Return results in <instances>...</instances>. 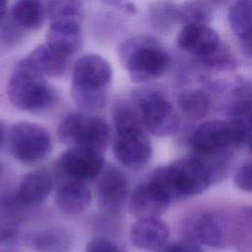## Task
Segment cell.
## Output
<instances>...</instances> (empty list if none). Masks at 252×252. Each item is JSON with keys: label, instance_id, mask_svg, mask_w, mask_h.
<instances>
[{"label": "cell", "instance_id": "obj_7", "mask_svg": "<svg viewBox=\"0 0 252 252\" xmlns=\"http://www.w3.org/2000/svg\"><path fill=\"white\" fill-rule=\"evenodd\" d=\"M8 146L14 158L25 164H33L44 159L52 149L47 129L28 121H20L12 126Z\"/></svg>", "mask_w": 252, "mask_h": 252}, {"label": "cell", "instance_id": "obj_13", "mask_svg": "<svg viewBox=\"0 0 252 252\" xmlns=\"http://www.w3.org/2000/svg\"><path fill=\"white\" fill-rule=\"evenodd\" d=\"M177 44L198 58L211 54L220 45L218 33L207 25L183 26L177 36Z\"/></svg>", "mask_w": 252, "mask_h": 252}, {"label": "cell", "instance_id": "obj_36", "mask_svg": "<svg viewBox=\"0 0 252 252\" xmlns=\"http://www.w3.org/2000/svg\"><path fill=\"white\" fill-rule=\"evenodd\" d=\"M104 1L108 4H117V3L121 2V0H104Z\"/></svg>", "mask_w": 252, "mask_h": 252}, {"label": "cell", "instance_id": "obj_28", "mask_svg": "<svg viewBox=\"0 0 252 252\" xmlns=\"http://www.w3.org/2000/svg\"><path fill=\"white\" fill-rule=\"evenodd\" d=\"M198 59L208 68L217 71H232L237 67V62L230 51L220 45L211 54Z\"/></svg>", "mask_w": 252, "mask_h": 252}, {"label": "cell", "instance_id": "obj_8", "mask_svg": "<svg viewBox=\"0 0 252 252\" xmlns=\"http://www.w3.org/2000/svg\"><path fill=\"white\" fill-rule=\"evenodd\" d=\"M113 155L125 167L139 170L146 166L153 155L152 142L142 125L115 128Z\"/></svg>", "mask_w": 252, "mask_h": 252}, {"label": "cell", "instance_id": "obj_34", "mask_svg": "<svg viewBox=\"0 0 252 252\" xmlns=\"http://www.w3.org/2000/svg\"><path fill=\"white\" fill-rule=\"evenodd\" d=\"M4 140H5V127L0 122V147L3 145Z\"/></svg>", "mask_w": 252, "mask_h": 252}, {"label": "cell", "instance_id": "obj_17", "mask_svg": "<svg viewBox=\"0 0 252 252\" xmlns=\"http://www.w3.org/2000/svg\"><path fill=\"white\" fill-rule=\"evenodd\" d=\"M52 185V177L48 171L33 170L24 176L17 194L27 207L38 206L48 198Z\"/></svg>", "mask_w": 252, "mask_h": 252}, {"label": "cell", "instance_id": "obj_10", "mask_svg": "<svg viewBox=\"0 0 252 252\" xmlns=\"http://www.w3.org/2000/svg\"><path fill=\"white\" fill-rule=\"evenodd\" d=\"M95 191L98 207L108 215H119L127 201V178L117 167L111 164L105 165L97 177Z\"/></svg>", "mask_w": 252, "mask_h": 252}, {"label": "cell", "instance_id": "obj_21", "mask_svg": "<svg viewBox=\"0 0 252 252\" xmlns=\"http://www.w3.org/2000/svg\"><path fill=\"white\" fill-rule=\"evenodd\" d=\"M46 9L41 0H17L11 8L13 23L24 30H36L43 24Z\"/></svg>", "mask_w": 252, "mask_h": 252}, {"label": "cell", "instance_id": "obj_4", "mask_svg": "<svg viewBox=\"0 0 252 252\" xmlns=\"http://www.w3.org/2000/svg\"><path fill=\"white\" fill-rule=\"evenodd\" d=\"M7 94L17 108L39 113L50 109L57 100L56 90L44 77L20 61L8 81Z\"/></svg>", "mask_w": 252, "mask_h": 252}, {"label": "cell", "instance_id": "obj_5", "mask_svg": "<svg viewBox=\"0 0 252 252\" xmlns=\"http://www.w3.org/2000/svg\"><path fill=\"white\" fill-rule=\"evenodd\" d=\"M57 135L69 148L83 147L103 153L109 144L111 130L102 117L83 111L66 115L58 126Z\"/></svg>", "mask_w": 252, "mask_h": 252}, {"label": "cell", "instance_id": "obj_32", "mask_svg": "<svg viewBox=\"0 0 252 252\" xmlns=\"http://www.w3.org/2000/svg\"><path fill=\"white\" fill-rule=\"evenodd\" d=\"M239 40H240V49L242 53L247 58L252 60V33Z\"/></svg>", "mask_w": 252, "mask_h": 252}, {"label": "cell", "instance_id": "obj_22", "mask_svg": "<svg viewBox=\"0 0 252 252\" xmlns=\"http://www.w3.org/2000/svg\"><path fill=\"white\" fill-rule=\"evenodd\" d=\"M177 104L182 114L192 120L205 118L211 109L212 98L202 90H190L179 94Z\"/></svg>", "mask_w": 252, "mask_h": 252}, {"label": "cell", "instance_id": "obj_15", "mask_svg": "<svg viewBox=\"0 0 252 252\" xmlns=\"http://www.w3.org/2000/svg\"><path fill=\"white\" fill-rule=\"evenodd\" d=\"M54 201L61 213L69 216L79 215L90 206L92 192L84 181L68 179L58 186Z\"/></svg>", "mask_w": 252, "mask_h": 252}, {"label": "cell", "instance_id": "obj_11", "mask_svg": "<svg viewBox=\"0 0 252 252\" xmlns=\"http://www.w3.org/2000/svg\"><path fill=\"white\" fill-rule=\"evenodd\" d=\"M171 201L166 190L149 177L132 192L129 211L137 219L158 218L167 211Z\"/></svg>", "mask_w": 252, "mask_h": 252}, {"label": "cell", "instance_id": "obj_2", "mask_svg": "<svg viewBox=\"0 0 252 252\" xmlns=\"http://www.w3.org/2000/svg\"><path fill=\"white\" fill-rule=\"evenodd\" d=\"M150 178L160 184L171 200L201 194L216 182L212 167L198 156L182 158L168 165L157 167Z\"/></svg>", "mask_w": 252, "mask_h": 252}, {"label": "cell", "instance_id": "obj_35", "mask_svg": "<svg viewBox=\"0 0 252 252\" xmlns=\"http://www.w3.org/2000/svg\"><path fill=\"white\" fill-rule=\"evenodd\" d=\"M243 214H245L247 217L249 218H252V207H246L242 210Z\"/></svg>", "mask_w": 252, "mask_h": 252}, {"label": "cell", "instance_id": "obj_3", "mask_svg": "<svg viewBox=\"0 0 252 252\" xmlns=\"http://www.w3.org/2000/svg\"><path fill=\"white\" fill-rule=\"evenodd\" d=\"M118 55L136 83L158 79L165 74L169 66L167 52L152 35H135L125 39L118 46Z\"/></svg>", "mask_w": 252, "mask_h": 252}, {"label": "cell", "instance_id": "obj_25", "mask_svg": "<svg viewBox=\"0 0 252 252\" xmlns=\"http://www.w3.org/2000/svg\"><path fill=\"white\" fill-rule=\"evenodd\" d=\"M213 18L211 6L203 0H187L179 7V22L186 25H208Z\"/></svg>", "mask_w": 252, "mask_h": 252}, {"label": "cell", "instance_id": "obj_12", "mask_svg": "<svg viewBox=\"0 0 252 252\" xmlns=\"http://www.w3.org/2000/svg\"><path fill=\"white\" fill-rule=\"evenodd\" d=\"M190 144L200 157L222 153L232 147L228 122L213 120L200 124L192 133Z\"/></svg>", "mask_w": 252, "mask_h": 252}, {"label": "cell", "instance_id": "obj_29", "mask_svg": "<svg viewBox=\"0 0 252 252\" xmlns=\"http://www.w3.org/2000/svg\"><path fill=\"white\" fill-rule=\"evenodd\" d=\"M235 186L248 193H252V161L242 164L234 174Z\"/></svg>", "mask_w": 252, "mask_h": 252}, {"label": "cell", "instance_id": "obj_30", "mask_svg": "<svg viewBox=\"0 0 252 252\" xmlns=\"http://www.w3.org/2000/svg\"><path fill=\"white\" fill-rule=\"evenodd\" d=\"M86 252H127L122 246L103 237L90 240L86 246Z\"/></svg>", "mask_w": 252, "mask_h": 252}, {"label": "cell", "instance_id": "obj_1", "mask_svg": "<svg viewBox=\"0 0 252 252\" xmlns=\"http://www.w3.org/2000/svg\"><path fill=\"white\" fill-rule=\"evenodd\" d=\"M112 80L109 63L96 54L80 57L73 67L71 95L75 104L84 112L102 109L108 98Z\"/></svg>", "mask_w": 252, "mask_h": 252}, {"label": "cell", "instance_id": "obj_6", "mask_svg": "<svg viewBox=\"0 0 252 252\" xmlns=\"http://www.w3.org/2000/svg\"><path fill=\"white\" fill-rule=\"evenodd\" d=\"M146 131L158 137L173 134L178 128V117L171 103L156 90H140L132 99Z\"/></svg>", "mask_w": 252, "mask_h": 252}, {"label": "cell", "instance_id": "obj_24", "mask_svg": "<svg viewBox=\"0 0 252 252\" xmlns=\"http://www.w3.org/2000/svg\"><path fill=\"white\" fill-rule=\"evenodd\" d=\"M229 26L234 34L244 38L252 33V0H236L228 11Z\"/></svg>", "mask_w": 252, "mask_h": 252}, {"label": "cell", "instance_id": "obj_14", "mask_svg": "<svg viewBox=\"0 0 252 252\" xmlns=\"http://www.w3.org/2000/svg\"><path fill=\"white\" fill-rule=\"evenodd\" d=\"M71 59L44 43L35 47L21 61L43 77H60L67 71Z\"/></svg>", "mask_w": 252, "mask_h": 252}, {"label": "cell", "instance_id": "obj_9", "mask_svg": "<svg viewBox=\"0 0 252 252\" xmlns=\"http://www.w3.org/2000/svg\"><path fill=\"white\" fill-rule=\"evenodd\" d=\"M58 161L60 170L69 179L84 182L96 179L105 167L101 152L83 147H70Z\"/></svg>", "mask_w": 252, "mask_h": 252}, {"label": "cell", "instance_id": "obj_33", "mask_svg": "<svg viewBox=\"0 0 252 252\" xmlns=\"http://www.w3.org/2000/svg\"><path fill=\"white\" fill-rule=\"evenodd\" d=\"M7 10V0H0V26L3 24Z\"/></svg>", "mask_w": 252, "mask_h": 252}, {"label": "cell", "instance_id": "obj_16", "mask_svg": "<svg viewBox=\"0 0 252 252\" xmlns=\"http://www.w3.org/2000/svg\"><path fill=\"white\" fill-rule=\"evenodd\" d=\"M168 236V225L158 218L138 219L130 232L132 243L144 250L159 249L165 244Z\"/></svg>", "mask_w": 252, "mask_h": 252}, {"label": "cell", "instance_id": "obj_20", "mask_svg": "<svg viewBox=\"0 0 252 252\" xmlns=\"http://www.w3.org/2000/svg\"><path fill=\"white\" fill-rule=\"evenodd\" d=\"M30 243L36 252H68L73 238L66 228L51 226L32 233Z\"/></svg>", "mask_w": 252, "mask_h": 252}, {"label": "cell", "instance_id": "obj_38", "mask_svg": "<svg viewBox=\"0 0 252 252\" xmlns=\"http://www.w3.org/2000/svg\"><path fill=\"white\" fill-rule=\"evenodd\" d=\"M4 252H18V251H4Z\"/></svg>", "mask_w": 252, "mask_h": 252}, {"label": "cell", "instance_id": "obj_19", "mask_svg": "<svg viewBox=\"0 0 252 252\" xmlns=\"http://www.w3.org/2000/svg\"><path fill=\"white\" fill-rule=\"evenodd\" d=\"M196 240L215 248L226 246L227 229L226 223L220 215L217 213H207L202 215L194 226Z\"/></svg>", "mask_w": 252, "mask_h": 252}, {"label": "cell", "instance_id": "obj_18", "mask_svg": "<svg viewBox=\"0 0 252 252\" xmlns=\"http://www.w3.org/2000/svg\"><path fill=\"white\" fill-rule=\"evenodd\" d=\"M80 26L76 24H50L45 43L72 58L83 44Z\"/></svg>", "mask_w": 252, "mask_h": 252}, {"label": "cell", "instance_id": "obj_26", "mask_svg": "<svg viewBox=\"0 0 252 252\" xmlns=\"http://www.w3.org/2000/svg\"><path fill=\"white\" fill-rule=\"evenodd\" d=\"M151 21L160 31L170 30L179 21V7L171 1H158L151 8Z\"/></svg>", "mask_w": 252, "mask_h": 252}, {"label": "cell", "instance_id": "obj_37", "mask_svg": "<svg viewBox=\"0 0 252 252\" xmlns=\"http://www.w3.org/2000/svg\"><path fill=\"white\" fill-rule=\"evenodd\" d=\"M249 148H250V151H251V153H252V139L250 140V142H249Z\"/></svg>", "mask_w": 252, "mask_h": 252}, {"label": "cell", "instance_id": "obj_31", "mask_svg": "<svg viewBox=\"0 0 252 252\" xmlns=\"http://www.w3.org/2000/svg\"><path fill=\"white\" fill-rule=\"evenodd\" d=\"M157 252H204L198 241L189 238L163 245Z\"/></svg>", "mask_w": 252, "mask_h": 252}, {"label": "cell", "instance_id": "obj_27", "mask_svg": "<svg viewBox=\"0 0 252 252\" xmlns=\"http://www.w3.org/2000/svg\"><path fill=\"white\" fill-rule=\"evenodd\" d=\"M24 240L21 220L0 216V245H16Z\"/></svg>", "mask_w": 252, "mask_h": 252}, {"label": "cell", "instance_id": "obj_23", "mask_svg": "<svg viewBox=\"0 0 252 252\" xmlns=\"http://www.w3.org/2000/svg\"><path fill=\"white\" fill-rule=\"evenodd\" d=\"M46 15L50 24L81 25L84 18V7L81 0H48Z\"/></svg>", "mask_w": 252, "mask_h": 252}]
</instances>
